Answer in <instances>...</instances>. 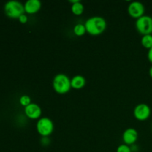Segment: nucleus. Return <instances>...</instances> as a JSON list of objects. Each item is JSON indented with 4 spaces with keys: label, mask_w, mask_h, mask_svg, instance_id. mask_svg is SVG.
Segmentation results:
<instances>
[{
    "label": "nucleus",
    "mask_w": 152,
    "mask_h": 152,
    "mask_svg": "<svg viewBox=\"0 0 152 152\" xmlns=\"http://www.w3.org/2000/svg\"><path fill=\"white\" fill-rule=\"evenodd\" d=\"M37 131L42 137H49L53 132L54 125L48 117H41L37 123Z\"/></svg>",
    "instance_id": "nucleus-4"
},
{
    "label": "nucleus",
    "mask_w": 152,
    "mask_h": 152,
    "mask_svg": "<svg viewBox=\"0 0 152 152\" xmlns=\"http://www.w3.org/2000/svg\"><path fill=\"white\" fill-rule=\"evenodd\" d=\"M138 139L137 131L133 128H129L124 131L123 134V140L125 144L132 145L137 142Z\"/></svg>",
    "instance_id": "nucleus-9"
},
{
    "label": "nucleus",
    "mask_w": 152,
    "mask_h": 152,
    "mask_svg": "<svg viewBox=\"0 0 152 152\" xmlns=\"http://www.w3.org/2000/svg\"><path fill=\"white\" fill-rule=\"evenodd\" d=\"M24 112L25 115L31 120H39L42 115L41 107L34 102H31L28 106L25 107Z\"/></svg>",
    "instance_id": "nucleus-8"
},
{
    "label": "nucleus",
    "mask_w": 152,
    "mask_h": 152,
    "mask_svg": "<svg viewBox=\"0 0 152 152\" xmlns=\"http://www.w3.org/2000/svg\"><path fill=\"white\" fill-rule=\"evenodd\" d=\"M135 27L137 31L142 36L152 34V17L147 15L141 16L136 19Z\"/></svg>",
    "instance_id": "nucleus-5"
},
{
    "label": "nucleus",
    "mask_w": 152,
    "mask_h": 152,
    "mask_svg": "<svg viewBox=\"0 0 152 152\" xmlns=\"http://www.w3.org/2000/svg\"><path fill=\"white\" fill-rule=\"evenodd\" d=\"M4 10L5 14L11 19H19L21 15L25 13L24 4L16 0L7 1L4 4Z\"/></svg>",
    "instance_id": "nucleus-3"
},
{
    "label": "nucleus",
    "mask_w": 152,
    "mask_h": 152,
    "mask_svg": "<svg viewBox=\"0 0 152 152\" xmlns=\"http://www.w3.org/2000/svg\"><path fill=\"white\" fill-rule=\"evenodd\" d=\"M42 3L39 0H28L24 4L25 12L28 14H35L41 9Z\"/></svg>",
    "instance_id": "nucleus-10"
},
{
    "label": "nucleus",
    "mask_w": 152,
    "mask_h": 152,
    "mask_svg": "<svg viewBox=\"0 0 152 152\" xmlns=\"http://www.w3.org/2000/svg\"><path fill=\"white\" fill-rule=\"evenodd\" d=\"M53 88L59 94H65L71 90V79L65 74H58L53 77Z\"/></svg>",
    "instance_id": "nucleus-2"
},
{
    "label": "nucleus",
    "mask_w": 152,
    "mask_h": 152,
    "mask_svg": "<svg viewBox=\"0 0 152 152\" xmlns=\"http://www.w3.org/2000/svg\"><path fill=\"white\" fill-rule=\"evenodd\" d=\"M19 19V22H20L22 24H25V23H27V22H28V16H27V15L25 14V13H24V14L21 15V16H19V19Z\"/></svg>",
    "instance_id": "nucleus-18"
},
{
    "label": "nucleus",
    "mask_w": 152,
    "mask_h": 152,
    "mask_svg": "<svg viewBox=\"0 0 152 152\" xmlns=\"http://www.w3.org/2000/svg\"><path fill=\"white\" fill-rule=\"evenodd\" d=\"M19 102L23 107H26L31 103V99L28 95H22L19 98Z\"/></svg>",
    "instance_id": "nucleus-15"
},
{
    "label": "nucleus",
    "mask_w": 152,
    "mask_h": 152,
    "mask_svg": "<svg viewBox=\"0 0 152 152\" xmlns=\"http://www.w3.org/2000/svg\"><path fill=\"white\" fill-rule=\"evenodd\" d=\"M149 75H150V77L152 78V66L150 68V69H149Z\"/></svg>",
    "instance_id": "nucleus-20"
},
{
    "label": "nucleus",
    "mask_w": 152,
    "mask_h": 152,
    "mask_svg": "<svg viewBox=\"0 0 152 152\" xmlns=\"http://www.w3.org/2000/svg\"><path fill=\"white\" fill-rule=\"evenodd\" d=\"M141 44L145 48L148 50L152 48V34L142 36L141 38Z\"/></svg>",
    "instance_id": "nucleus-13"
},
{
    "label": "nucleus",
    "mask_w": 152,
    "mask_h": 152,
    "mask_svg": "<svg viewBox=\"0 0 152 152\" xmlns=\"http://www.w3.org/2000/svg\"><path fill=\"white\" fill-rule=\"evenodd\" d=\"M151 110L149 105L145 103H140L136 105L134 109V116L139 121H145L150 117Z\"/></svg>",
    "instance_id": "nucleus-6"
},
{
    "label": "nucleus",
    "mask_w": 152,
    "mask_h": 152,
    "mask_svg": "<svg viewBox=\"0 0 152 152\" xmlns=\"http://www.w3.org/2000/svg\"><path fill=\"white\" fill-rule=\"evenodd\" d=\"M128 13L132 18L137 19L141 16H144L145 6L140 1H132L128 6Z\"/></svg>",
    "instance_id": "nucleus-7"
},
{
    "label": "nucleus",
    "mask_w": 152,
    "mask_h": 152,
    "mask_svg": "<svg viewBox=\"0 0 152 152\" xmlns=\"http://www.w3.org/2000/svg\"><path fill=\"white\" fill-rule=\"evenodd\" d=\"M147 57H148V61L151 63H152V48L148 50V54H147Z\"/></svg>",
    "instance_id": "nucleus-19"
},
{
    "label": "nucleus",
    "mask_w": 152,
    "mask_h": 152,
    "mask_svg": "<svg viewBox=\"0 0 152 152\" xmlns=\"http://www.w3.org/2000/svg\"><path fill=\"white\" fill-rule=\"evenodd\" d=\"M86 32L92 36H98L102 34L106 30L107 22L102 16H92L88 19L85 22Z\"/></svg>",
    "instance_id": "nucleus-1"
},
{
    "label": "nucleus",
    "mask_w": 152,
    "mask_h": 152,
    "mask_svg": "<svg viewBox=\"0 0 152 152\" xmlns=\"http://www.w3.org/2000/svg\"><path fill=\"white\" fill-rule=\"evenodd\" d=\"M40 141H41V144L42 145H48L50 142V138L48 137H42Z\"/></svg>",
    "instance_id": "nucleus-17"
},
{
    "label": "nucleus",
    "mask_w": 152,
    "mask_h": 152,
    "mask_svg": "<svg viewBox=\"0 0 152 152\" xmlns=\"http://www.w3.org/2000/svg\"><path fill=\"white\" fill-rule=\"evenodd\" d=\"M117 152H132L131 147L126 144H121L117 148Z\"/></svg>",
    "instance_id": "nucleus-16"
},
{
    "label": "nucleus",
    "mask_w": 152,
    "mask_h": 152,
    "mask_svg": "<svg viewBox=\"0 0 152 152\" xmlns=\"http://www.w3.org/2000/svg\"><path fill=\"white\" fill-rule=\"evenodd\" d=\"M70 2L72 3L71 7V12L76 16H80L84 12V6L80 0H71Z\"/></svg>",
    "instance_id": "nucleus-12"
},
{
    "label": "nucleus",
    "mask_w": 152,
    "mask_h": 152,
    "mask_svg": "<svg viewBox=\"0 0 152 152\" xmlns=\"http://www.w3.org/2000/svg\"><path fill=\"white\" fill-rule=\"evenodd\" d=\"M73 31H74V34L76 36H77V37H82V36H83L86 33V28L85 25H83L82 23H79L77 24L74 27Z\"/></svg>",
    "instance_id": "nucleus-14"
},
{
    "label": "nucleus",
    "mask_w": 152,
    "mask_h": 152,
    "mask_svg": "<svg viewBox=\"0 0 152 152\" xmlns=\"http://www.w3.org/2000/svg\"><path fill=\"white\" fill-rule=\"evenodd\" d=\"M86 84V80L85 77L82 75H76L73 77L71 80V88L80 90L83 88Z\"/></svg>",
    "instance_id": "nucleus-11"
}]
</instances>
